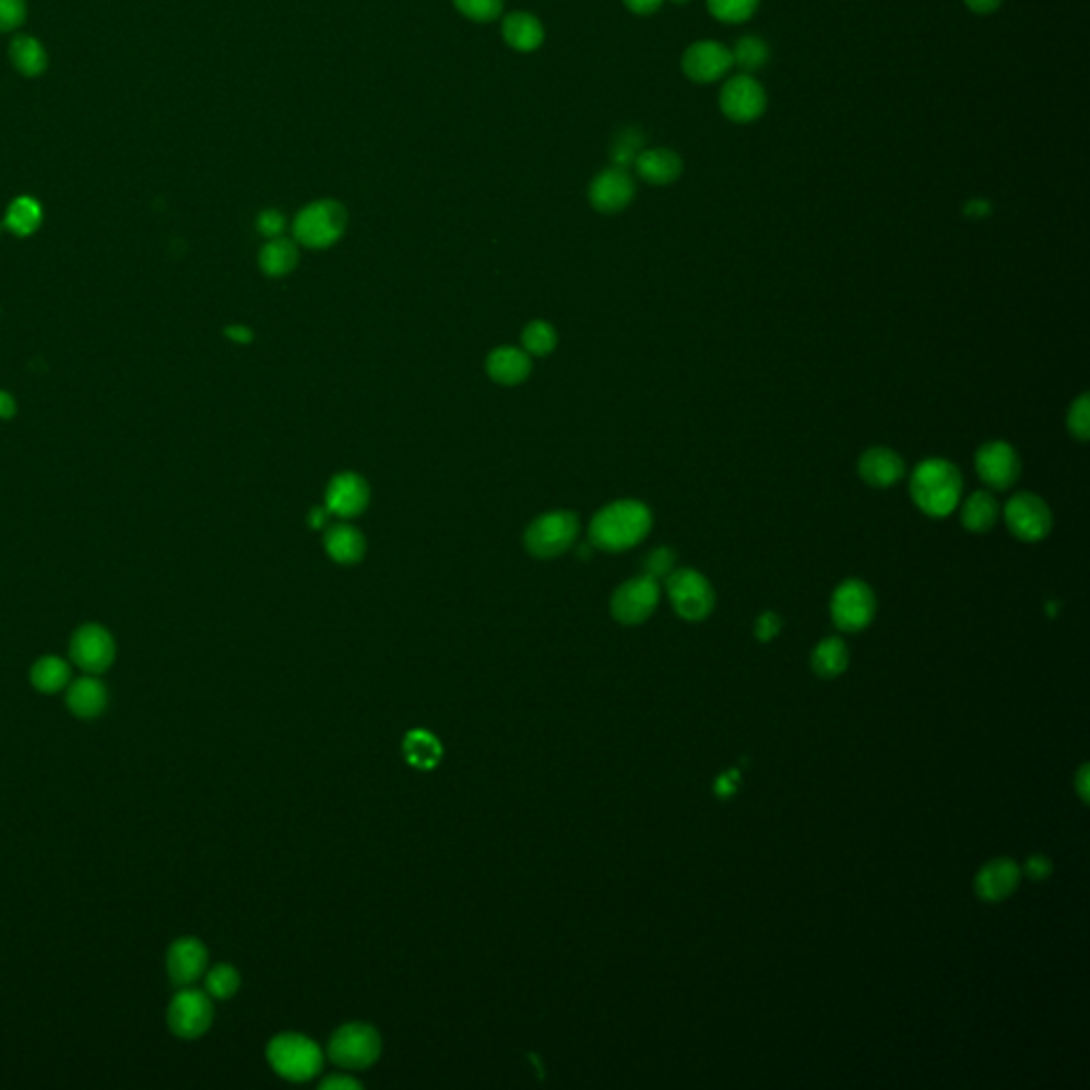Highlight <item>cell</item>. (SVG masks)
<instances>
[{
	"label": "cell",
	"mask_w": 1090,
	"mask_h": 1090,
	"mask_svg": "<svg viewBox=\"0 0 1090 1090\" xmlns=\"http://www.w3.org/2000/svg\"><path fill=\"white\" fill-rule=\"evenodd\" d=\"M652 529V511L639 501L603 507L590 522V542L603 552H625L641 544Z\"/></svg>",
	"instance_id": "1"
},
{
	"label": "cell",
	"mask_w": 1090,
	"mask_h": 1090,
	"mask_svg": "<svg viewBox=\"0 0 1090 1090\" xmlns=\"http://www.w3.org/2000/svg\"><path fill=\"white\" fill-rule=\"evenodd\" d=\"M910 493L919 509L931 518L950 516L963 495V475L957 464L944 459L921 462L910 479Z\"/></svg>",
	"instance_id": "2"
},
{
	"label": "cell",
	"mask_w": 1090,
	"mask_h": 1090,
	"mask_svg": "<svg viewBox=\"0 0 1090 1090\" xmlns=\"http://www.w3.org/2000/svg\"><path fill=\"white\" fill-rule=\"evenodd\" d=\"M266 1061L277 1076L291 1082H307L322 1071L324 1056L316 1042L300 1033H282L266 1046Z\"/></svg>",
	"instance_id": "3"
},
{
	"label": "cell",
	"mask_w": 1090,
	"mask_h": 1090,
	"mask_svg": "<svg viewBox=\"0 0 1090 1090\" xmlns=\"http://www.w3.org/2000/svg\"><path fill=\"white\" fill-rule=\"evenodd\" d=\"M347 226V211L336 201H316L300 211L294 220V237L300 246L311 250L331 248L341 239Z\"/></svg>",
	"instance_id": "4"
},
{
	"label": "cell",
	"mask_w": 1090,
	"mask_h": 1090,
	"mask_svg": "<svg viewBox=\"0 0 1090 1090\" xmlns=\"http://www.w3.org/2000/svg\"><path fill=\"white\" fill-rule=\"evenodd\" d=\"M381 1054V1038L378 1029L367 1022H347L339 1027L331 1042L329 1056L343 1069H367Z\"/></svg>",
	"instance_id": "5"
},
{
	"label": "cell",
	"mask_w": 1090,
	"mask_h": 1090,
	"mask_svg": "<svg viewBox=\"0 0 1090 1090\" xmlns=\"http://www.w3.org/2000/svg\"><path fill=\"white\" fill-rule=\"evenodd\" d=\"M667 594L675 614L688 623L706 620L715 607L710 580L695 569H673L667 576Z\"/></svg>",
	"instance_id": "6"
},
{
	"label": "cell",
	"mask_w": 1090,
	"mask_h": 1090,
	"mask_svg": "<svg viewBox=\"0 0 1090 1090\" xmlns=\"http://www.w3.org/2000/svg\"><path fill=\"white\" fill-rule=\"evenodd\" d=\"M578 535L580 520L573 511H549L531 522L524 544L537 558H556L576 544Z\"/></svg>",
	"instance_id": "7"
},
{
	"label": "cell",
	"mask_w": 1090,
	"mask_h": 1090,
	"mask_svg": "<svg viewBox=\"0 0 1090 1090\" xmlns=\"http://www.w3.org/2000/svg\"><path fill=\"white\" fill-rule=\"evenodd\" d=\"M213 1022V1004L203 991L183 986L168 1004V1029L179 1040H197L210 1031Z\"/></svg>",
	"instance_id": "8"
},
{
	"label": "cell",
	"mask_w": 1090,
	"mask_h": 1090,
	"mask_svg": "<svg viewBox=\"0 0 1090 1090\" xmlns=\"http://www.w3.org/2000/svg\"><path fill=\"white\" fill-rule=\"evenodd\" d=\"M878 601L874 590L861 580H845L831 599V618L845 632L867 629L876 616Z\"/></svg>",
	"instance_id": "9"
},
{
	"label": "cell",
	"mask_w": 1090,
	"mask_h": 1090,
	"mask_svg": "<svg viewBox=\"0 0 1090 1090\" xmlns=\"http://www.w3.org/2000/svg\"><path fill=\"white\" fill-rule=\"evenodd\" d=\"M1006 524L1016 540L1038 544L1048 537L1054 522L1048 503L1042 497L1033 493H1020L1006 505Z\"/></svg>",
	"instance_id": "10"
},
{
	"label": "cell",
	"mask_w": 1090,
	"mask_h": 1090,
	"mask_svg": "<svg viewBox=\"0 0 1090 1090\" xmlns=\"http://www.w3.org/2000/svg\"><path fill=\"white\" fill-rule=\"evenodd\" d=\"M661 601L659 580L650 576L632 578L614 592L612 596V614L620 625L635 627L645 623Z\"/></svg>",
	"instance_id": "11"
},
{
	"label": "cell",
	"mask_w": 1090,
	"mask_h": 1090,
	"mask_svg": "<svg viewBox=\"0 0 1090 1090\" xmlns=\"http://www.w3.org/2000/svg\"><path fill=\"white\" fill-rule=\"evenodd\" d=\"M720 109L735 125L756 122L767 109V92L753 75L739 73L720 90Z\"/></svg>",
	"instance_id": "12"
},
{
	"label": "cell",
	"mask_w": 1090,
	"mask_h": 1090,
	"mask_svg": "<svg viewBox=\"0 0 1090 1090\" xmlns=\"http://www.w3.org/2000/svg\"><path fill=\"white\" fill-rule=\"evenodd\" d=\"M69 650L71 661L87 675L109 672L116 661V641L100 625H84L75 630Z\"/></svg>",
	"instance_id": "13"
},
{
	"label": "cell",
	"mask_w": 1090,
	"mask_h": 1090,
	"mask_svg": "<svg viewBox=\"0 0 1090 1090\" xmlns=\"http://www.w3.org/2000/svg\"><path fill=\"white\" fill-rule=\"evenodd\" d=\"M975 471L988 488L1007 490L1020 479L1022 462L1018 452L1006 441H991L978 450Z\"/></svg>",
	"instance_id": "14"
},
{
	"label": "cell",
	"mask_w": 1090,
	"mask_h": 1090,
	"mask_svg": "<svg viewBox=\"0 0 1090 1090\" xmlns=\"http://www.w3.org/2000/svg\"><path fill=\"white\" fill-rule=\"evenodd\" d=\"M733 67L731 49L720 42L692 43L682 58L684 75L695 84H713Z\"/></svg>",
	"instance_id": "15"
},
{
	"label": "cell",
	"mask_w": 1090,
	"mask_h": 1090,
	"mask_svg": "<svg viewBox=\"0 0 1090 1090\" xmlns=\"http://www.w3.org/2000/svg\"><path fill=\"white\" fill-rule=\"evenodd\" d=\"M210 952L205 944L197 937H179L170 944L167 952V973L179 988L192 986L208 971Z\"/></svg>",
	"instance_id": "16"
},
{
	"label": "cell",
	"mask_w": 1090,
	"mask_h": 1090,
	"mask_svg": "<svg viewBox=\"0 0 1090 1090\" xmlns=\"http://www.w3.org/2000/svg\"><path fill=\"white\" fill-rule=\"evenodd\" d=\"M590 203L601 213H618L629 208L635 197V181L627 168H605L590 183Z\"/></svg>",
	"instance_id": "17"
},
{
	"label": "cell",
	"mask_w": 1090,
	"mask_h": 1090,
	"mask_svg": "<svg viewBox=\"0 0 1090 1090\" xmlns=\"http://www.w3.org/2000/svg\"><path fill=\"white\" fill-rule=\"evenodd\" d=\"M1020 867L1016 861L999 856L986 863L973 881L975 894L986 903H999L1011 897L1020 884Z\"/></svg>",
	"instance_id": "18"
},
{
	"label": "cell",
	"mask_w": 1090,
	"mask_h": 1090,
	"mask_svg": "<svg viewBox=\"0 0 1090 1090\" xmlns=\"http://www.w3.org/2000/svg\"><path fill=\"white\" fill-rule=\"evenodd\" d=\"M369 505V486L356 473H341L333 477L327 490V509L336 518H356Z\"/></svg>",
	"instance_id": "19"
},
{
	"label": "cell",
	"mask_w": 1090,
	"mask_h": 1090,
	"mask_svg": "<svg viewBox=\"0 0 1090 1090\" xmlns=\"http://www.w3.org/2000/svg\"><path fill=\"white\" fill-rule=\"evenodd\" d=\"M109 706V690L96 675H85L67 686V708L80 720H94Z\"/></svg>",
	"instance_id": "20"
},
{
	"label": "cell",
	"mask_w": 1090,
	"mask_h": 1090,
	"mask_svg": "<svg viewBox=\"0 0 1090 1090\" xmlns=\"http://www.w3.org/2000/svg\"><path fill=\"white\" fill-rule=\"evenodd\" d=\"M858 475L874 488H890L905 475V462L890 448H872L858 461Z\"/></svg>",
	"instance_id": "21"
},
{
	"label": "cell",
	"mask_w": 1090,
	"mask_h": 1090,
	"mask_svg": "<svg viewBox=\"0 0 1090 1090\" xmlns=\"http://www.w3.org/2000/svg\"><path fill=\"white\" fill-rule=\"evenodd\" d=\"M635 168L639 177L652 186H670L673 183L682 170L684 163L670 147H652V150H641V154L635 161Z\"/></svg>",
	"instance_id": "22"
},
{
	"label": "cell",
	"mask_w": 1090,
	"mask_h": 1090,
	"mask_svg": "<svg viewBox=\"0 0 1090 1090\" xmlns=\"http://www.w3.org/2000/svg\"><path fill=\"white\" fill-rule=\"evenodd\" d=\"M490 378L503 386H518L531 376V358L518 347H497L486 363Z\"/></svg>",
	"instance_id": "23"
},
{
	"label": "cell",
	"mask_w": 1090,
	"mask_h": 1090,
	"mask_svg": "<svg viewBox=\"0 0 1090 1090\" xmlns=\"http://www.w3.org/2000/svg\"><path fill=\"white\" fill-rule=\"evenodd\" d=\"M324 545H327L329 556L333 560H336V562H341V565H354V562H358L365 556V549H367L363 533L358 529H354L352 524H335V526H331L327 531Z\"/></svg>",
	"instance_id": "24"
},
{
	"label": "cell",
	"mask_w": 1090,
	"mask_h": 1090,
	"mask_svg": "<svg viewBox=\"0 0 1090 1090\" xmlns=\"http://www.w3.org/2000/svg\"><path fill=\"white\" fill-rule=\"evenodd\" d=\"M503 37L518 51H533L544 43V26L535 15L518 11L505 17Z\"/></svg>",
	"instance_id": "25"
},
{
	"label": "cell",
	"mask_w": 1090,
	"mask_h": 1090,
	"mask_svg": "<svg viewBox=\"0 0 1090 1090\" xmlns=\"http://www.w3.org/2000/svg\"><path fill=\"white\" fill-rule=\"evenodd\" d=\"M961 520L967 531L978 535L986 533L999 520V503L988 490H978L964 501Z\"/></svg>",
	"instance_id": "26"
},
{
	"label": "cell",
	"mask_w": 1090,
	"mask_h": 1090,
	"mask_svg": "<svg viewBox=\"0 0 1090 1090\" xmlns=\"http://www.w3.org/2000/svg\"><path fill=\"white\" fill-rule=\"evenodd\" d=\"M850 652L839 637L822 639L811 652V670L822 679H833L848 670Z\"/></svg>",
	"instance_id": "27"
},
{
	"label": "cell",
	"mask_w": 1090,
	"mask_h": 1090,
	"mask_svg": "<svg viewBox=\"0 0 1090 1090\" xmlns=\"http://www.w3.org/2000/svg\"><path fill=\"white\" fill-rule=\"evenodd\" d=\"M31 684L43 695H56L71 684V667L60 656H43L31 670Z\"/></svg>",
	"instance_id": "28"
},
{
	"label": "cell",
	"mask_w": 1090,
	"mask_h": 1090,
	"mask_svg": "<svg viewBox=\"0 0 1090 1090\" xmlns=\"http://www.w3.org/2000/svg\"><path fill=\"white\" fill-rule=\"evenodd\" d=\"M258 262L266 275L284 277L298 264V250L291 239L275 237L260 250Z\"/></svg>",
	"instance_id": "29"
},
{
	"label": "cell",
	"mask_w": 1090,
	"mask_h": 1090,
	"mask_svg": "<svg viewBox=\"0 0 1090 1090\" xmlns=\"http://www.w3.org/2000/svg\"><path fill=\"white\" fill-rule=\"evenodd\" d=\"M42 220V205L31 197H20L9 205L4 226L17 237H28L39 228Z\"/></svg>",
	"instance_id": "30"
},
{
	"label": "cell",
	"mask_w": 1090,
	"mask_h": 1090,
	"mask_svg": "<svg viewBox=\"0 0 1090 1090\" xmlns=\"http://www.w3.org/2000/svg\"><path fill=\"white\" fill-rule=\"evenodd\" d=\"M405 758L418 769H433L441 760V744L428 731H412L403 742Z\"/></svg>",
	"instance_id": "31"
},
{
	"label": "cell",
	"mask_w": 1090,
	"mask_h": 1090,
	"mask_svg": "<svg viewBox=\"0 0 1090 1090\" xmlns=\"http://www.w3.org/2000/svg\"><path fill=\"white\" fill-rule=\"evenodd\" d=\"M11 60L15 69L28 78L42 75L47 67V54L43 49L42 43L33 37H15L11 42Z\"/></svg>",
	"instance_id": "32"
},
{
	"label": "cell",
	"mask_w": 1090,
	"mask_h": 1090,
	"mask_svg": "<svg viewBox=\"0 0 1090 1090\" xmlns=\"http://www.w3.org/2000/svg\"><path fill=\"white\" fill-rule=\"evenodd\" d=\"M731 56H733V64H737L742 69V73L753 75L769 62V45L760 37L746 35L735 43V47L731 49Z\"/></svg>",
	"instance_id": "33"
},
{
	"label": "cell",
	"mask_w": 1090,
	"mask_h": 1090,
	"mask_svg": "<svg viewBox=\"0 0 1090 1090\" xmlns=\"http://www.w3.org/2000/svg\"><path fill=\"white\" fill-rule=\"evenodd\" d=\"M241 986V975L233 964H215L211 967L205 975V988L208 995L215 999H230L237 995Z\"/></svg>",
	"instance_id": "34"
},
{
	"label": "cell",
	"mask_w": 1090,
	"mask_h": 1090,
	"mask_svg": "<svg viewBox=\"0 0 1090 1090\" xmlns=\"http://www.w3.org/2000/svg\"><path fill=\"white\" fill-rule=\"evenodd\" d=\"M760 0H708V9L718 22L742 24L750 20Z\"/></svg>",
	"instance_id": "35"
},
{
	"label": "cell",
	"mask_w": 1090,
	"mask_h": 1090,
	"mask_svg": "<svg viewBox=\"0 0 1090 1090\" xmlns=\"http://www.w3.org/2000/svg\"><path fill=\"white\" fill-rule=\"evenodd\" d=\"M556 331L552 324L547 322H542V320H535L531 322L524 333H522V343H524V352L526 354H533V356H547L554 352L556 347Z\"/></svg>",
	"instance_id": "36"
},
{
	"label": "cell",
	"mask_w": 1090,
	"mask_h": 1090,
	"mask_svg": "<svg viewBox=\"0 0 1090 1090\" xmlns=\"http://www.w3.org/2000/svg\"><path fill=\"white\" fill-rule=\"evenodd\" d=\"M641 150H643L641 132L635 130V128H627L614 141V147H612L614 167L627 168L629 165H635V161L641 154Z\"/></svg>",
	"instance_id": "37"
},
{
	"label": "cell",
	"mask_w": 1090,
	"mask_h": 1090,
	"mask_svg": "<svg viewBox=\"0 0 1090 1090\" xmlns=\"http://www.w3.org/2000/svg\"><path fill=\"white\" fill-rule=\"evenodd\" d=\"M457 9L473 22H493L501 15L503 0H454Z\"/></svg>",
	"instance_id": "38"
},
{
	"label": "cell",
	"mask_w": 1090,
	"mask_h": 1090,
	"mask_svg": "<svg viewBox=\"0 0 1090 1090\" xmlns=\"http://www.w3.org/2000/svg\"><path fill=\"white\" fill-rule=\"evenodd\" d=\"M1067 426H1069V433L1071 437L1080 439V441H1089L1090 437V407H1089V394H1082L1080 399L1074 401V405L1069 407V416H1067Z\"/></svg>",
	"instance_id": "39"
},
{
	"label": "cell",
	"mask_w": 1090,
	"mask_h": 1090,
	"mask_svg": "<svg viewBox=\"0 0 1090 1090\" xmlns=\"http://www.w3.org/2000/svg\"><path fill=\"white\" fill-rule=\"evenodd\" d=\"M675 569V552L670 547H659L654 549L648 560H645V576L654 580H667V576Z\"/></svg>",
	"instance_id": "40"
},
{
	"label": "cell",
	"mask_w": 1090,
	"mask_h": 1090,
	"mask_svg": "<svg viewBox=\"0 0 1090 1090\" xmlns=\"http://www.w3.org/2000/svg\"><path fill=\"white\" fill-rule=\"evenodd\" d=\"M26 17L24 0H0V33L17 28Z\"/></svg>",
	"instance_id": "41"
},
{
	"label": "cell",
	"mask_w": 1090,
	"mask_h": 1090,
	"mask_svg": "<svg viewBox=\"0 0 1090 1090\" xmlns=\"http://www.w3.org/2000/svg\"><path fill=\"white\" fill-rule=\"evenodd\" d=\"M782 630V618L773 612H765L762 616H758L755 625V635L758 641L762 643H769L771 639H775Z\"/></svg>",
	"instance_id": "42"
},
{
	"label": "cell",
	"mask_w": 1090,
	"mask_h": 1090,
	"mask_svg": "<svg viewBox=\"0 0 1090 1090\" xmlns=\"http://www.w3.org/2000/svg\"><path fill=\"white\" fill-rule=\"evenodd\" d=\"M256 224H258V230H260L264 237L275 239V237H282L284 226H286V220H284V215H282L280 211L269 210L262 211V213L258 215V222H256Z\"/></svg>",
	"instance_id": "43"
},
{
	"label": "cell",
	"mask_w": 1090,
	"mask_h": 1090,
	"mask_svg": "<svg viewBox=\"0 0 1090 1090\" xmlns=\"http://www.w3.org/2000/svg\"><path fill=\"white\" fill-rule=\"evenodd\" d=\"M1022 872L1033 881L1048 880L1052 876V861L1044 854H1033L1027 858Z\"/></svg>",
	"instance_id": "44"
},
{
	"label": "cell",
	"mask_w": 1090,
	"mask_h": 1090,
	"mask_svg": "<svg viewBox=\"0 0 1090 1090\" xmlns=\"http://www.w3.org/2000/svg\"><path fill=\"white\" fill-rule=\"evenodd\" d=\"M737 786H739V771L737 769H731L726 771L724 775H720L713 784V793L720 798L733 797L737 793Z\"/></svg>",
	"instance_id": "45"
},
{
	"label": "cell",
	"mask_w": 1090,
	"mask_h": 1090,
	"mask_svg": "<svg viewBox=\"0 0 1090 1090\" xmlns=\"http://www.w3.org/2000/svg\"><path fill=\"white\" fill-rule=\"evenodd\" d=\"M320 1089L322 1090H358L363 1089V1085L349 1076H343V1074H335V1076H329L327 1080L320 1082Z\"/></svg>",
	"instance_id": "46"
},
{
	"label": "cell",
	"mask_w": 1090,
	"mask_h": 1090,
	"mask_svg": "<svg viewBox=\"0 0 1090 1090\" xmlns=\"http://www.w3.org/2000/svg\"><path fill=\"white\" fill-rule=\"evenodd\" d=\"M663 2L665 0H625V4L637 15H650V13L659 11L663 7Z\"/></svg>",
	"instance_id": "47"
},
{
	"label": "cell",
	"mask_w": 1090,
	"mask_h": 1090,
	"mask_svg": "<svg viewBox=\"0 0 1090 1090\" xmlns=\"http://www.w3.org/2000/svg\"><path fill=\"white\" fill-rule=\"evenodd\" d=\"M1004 0H964V4L973 11V13H980V15H988L993 11H997L1002 7Z\"/></svg>",
	"instance_id": "48"
},
{
	"label": "cell",
	"mask_w": 1090,
	"mask_h": 1090,
	"mask_svg": "<svg viewBox=\"0 0 1090 1090\" xmlns=\"http://www.w3.org/2000/svg\"><path fill=\"white\" fill-rule=\"evenodd\" d=\"M15 410H17V407H15V399H13L9 392L0 390V418H13Z\"/></svg>",
	"instance_id": "49"
},
{
	"label": "cell",
	"mask_w": 1090,
	"mask_h": 1090,
	"mask_svg": "<svg viewBox=\"0 0 1090 1090\" xmlns=\"http://www.w3.org/2000/svg\"><path fill=\"white\" fill-rule=\"evenodd\" d=\"M329 513H331V511H329L327 507H316V509L311 511V516H309V524H311L313 529H322V526L327 524Z\"/></svg>",
	"instance_id": "50"
},
{
	"label": "cell",
	"mask_w": 1090,
	"mask_h": 1090,
	"mask_svg": "<svg viewBox=\"0 0 1090 1090\" xmlns=\"http://www.w3.org/2000/svg\"><path fill=\"white\" fill-rule=\"evenodd\" d=\"M226 336L241 341V343H248V341H252V331L246 327H230V329H226Z\"/></svg>",
	"instance_id": "51"
},
{
	"label": "cell",
	"mask_w": 1090,
	"mask_h": 1090,
	"mask_svg": "<svg viewBox=\"0 0 1090 1090\" xmlns=\"http://www.w3.org/2000/svg\"><path fill=\"white\" fill-rule=\"evenodd\" d=\"M1087 780H1089V769H1087V765H1082V769H1080V773H1078V791H1080V797H1082L1085 803H1087V798H1089V793H1087Z\"/></svg>",
	"instance_id": "52"
},
{
	"label": "cell",
	"mask_w": 1090,
	"mask_h": 1090,
	"mask_svg": "<svg viewBox=\"0 0 1090 1090\" xmlns=\"http://www.w3.org/2000/svg\"><path fill=\"white\" fill-rule=\"evenodd\" d=\"M672 2H675V4H686V2H690V0H672Z\"/></svg>",
	"instance_id": "53"
}]
</instances>
